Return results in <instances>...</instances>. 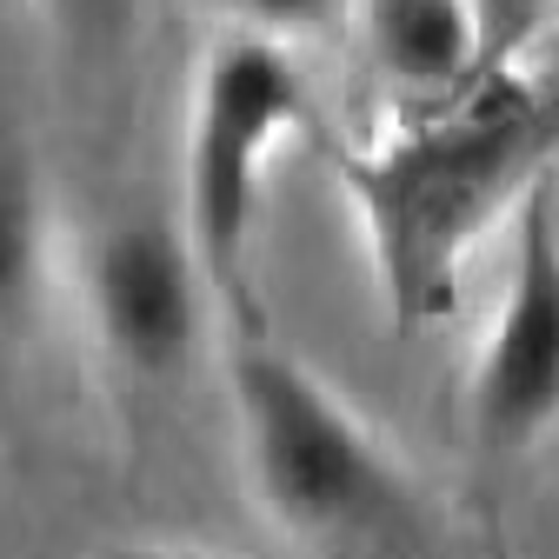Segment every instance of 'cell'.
<instances>
[{
  "label": "cell",
  "mask_w": 559,
  "mask_h": 559,
  "mask_svg": "<svg viewBox=\"0 0 559 559\" xmlns=\"http://www.w3.org/2000/svg\"><path fill=\"white\" fill-rule=\"evenodd\" d=\"M552 167L559 81H526L500 67L433 100V114L406 133L340 160L393 333H427L447 320L466 253L513 221L520 193Z\"/></svg>",
  "instance_id": "1"
},
{
  "label": "cell",
  "mask_w": 559,
  "mask_h": 559,
  "mask_svg": "<svg viewBox=\"0 0 559 559\" xmlns=\"http://www.w3.org/2000/svg\"><path fill=\"white\" fill-rule=\"evenodd\" d=\"M240 460L260 513L300 546H373L413 526V486L380 433L300 354L240 340L227 360Z\"/></svg>",
  "instance_id": "2"
},
{
  "label": "cell",
  "mask_w": 559,
  "mask_h": 559,
  "mask_svg": "<svg viewBox=\"0 0 559 559\" xmlns=\"http://www.w3.org/2000/svg\"><path fill=\"white\" fill-rule=\"evenodd\" d=\"M313 127V87L287 40L227 27L200 53L187 100V154H180V227L200 253L214 300L240 307L247 260L260 227V187L287 140Z\"/></svg>",
  "instance_id": "3"
},
{
  "label": "cell",
  "mask_w": 559,
  "mask_h": 559,
  "mask_svg": "<svg viewBox=\"0 0 559 559\" xmlns=\"http://www.w3.org/2000/svg\"><path fill=\"white\" fill-rule=\"evenodd\" d=\"M559 433V167L513 206V266L466 373V440L486 466H520Z\"/></svg>",
  "instance_id": "4"
},
{
  "label": "cell",
  "mask_w": 559,
  "mask_h": 559,
  "mask_svg": "<svg viewBox=\"0 0 559 559\" xmlns=\"http://www.w3.org/2000/svg\"><path fill=\"white\" fill-rule=\"evenodd\" d=\"M206 300H214V287H206L200 253L180 221L120 214L94 234L87 320L100 360L133 393H160L193 367L206 340Z\"/></svg>",
  "instance_id": "5"
},
{
  "label": "cell",
  "mask_w": 559,
  "mask_h": 559,
  "mask_svg": "<svg viewBox=\"0 0 559 559\" xmlns=\"http://www.w3.org/2000/svg\"><path fill=\"white\" fill-rule=\"evenodd\" d=\"M354 34L373 74L400 100H427V107L473 87L493 67L473 0H354Z\"/></svg>",
  "instance_id": "6"
},
{
  "label": "cell",
  "mask_w": 559,
  "mask_h": 559,
  "mask_svg": "<svg viewBox=\"0 0 559 559\" xmlns=\"http://www.w3.org/2000/svg\"><path fill=\"white\" fill-rule=\"evenodd\" d=\"M47 260H53L47 193L21 160L0 154V333L21 326L47 294Z\"/></svg>",
  "instance_id": "7"
},
{
  "label": "cell",
  "mask_w": 559,
  "mask_h": 559,
  "mask_svg": "<svg viewBox=\"0 0 559 559\" xmlns=\"http://www.w3.org/2000/svg\"><path fill=\"white\" fill-rule=\"evenodd\" d=\"M34 14L47 40L67 53V67L100 74V67H114L133 47L140 21H147V0H34Z\"/></svg>",
  "instance_id": "8"
},
{
  "label": "cell",
  "mask_w": 559,
  "mask_h": 559,
  "mask_svg": "<svg viewBox=\"0 0 559 559\" xmlns=\"http://www.w3.org/2000/svg\"><path fill=\"white\" fill-rule=\"evenodd\" d=\"M227 14V27H247V34H266V40H313V34H333L340 21H354V0H214Z\"/></svg>",
  "instance_id": "9"
},
{
  "label": "cell",
  "mask_w": 559,
  "mask_h": 559,
  "mask_svg": "<svg viewBox=\"0 0 559 559\" xmlns=\"http://www.w3.org/2000/svg\"><path fill=\"white\" fill-rule=\"evenodd\" d=\"M114 559H214L200 546H133V552H114Z\"/></svg>",
  "instance_id": "10"
}]
</instances>
